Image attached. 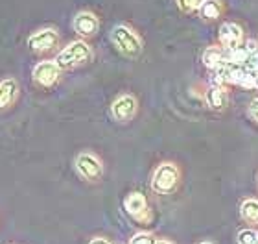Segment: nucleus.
Masks as SVG:
<instances>
[{
	"mask_svg": "<svg viewBox=\"0 0 258 244\" xmlns=\"http://www.w3.org/2000/svg\"><path fill=\"white\" fill-rule=\"evenodd\" d=\"M221 2L220 0H203V4L199 6V15L207 21H214L221 15Z\"/></svg>",
	"mask_w": 258,
	"mask_h": 244,
	"instance_id": "4468645a",
	"label": "nucleus"
},
{
	"mask_svg": "<svg viewBox=\"0 0 258 244\" xmlns=\"http://www.w3.org/2000/svg\"><path fill=\"white\" fill-rule=\"evenodd\" d=\"M201 4H203V0H177L179 10L184 11V13H192V11H198Z\"/></svg>",
	"mask_w": 258,
	"mask_h": 244,
	"instance_id": "f3484780",
	"label": "nucleus"
},
{
	"mask_svg": "<svg viewBox=\"0 0 258 244\" xmlns=\"http://www.w3.org/2000/svg\"><path fill=\"white\" fill-rule=\"evenodd\" d=\"M76 170L81 178L89 179V181H96V179L102 178L103 174V165L102 161L98 159V156L91 152H81L74 161Z\"/></svg>",
	"mask_w": 258,
	"mask_h": 244,
	"instance_id": "20e7f679",
	"label": "nucleus"
},
{
	"mask_svg": "<svg viewBox=\"0 0 258 244\" xmlns=\"http://www.w3.org/2000/svg\"><path fill=\"white\" fill-rule=\"evenodd\" d=\"M72 26H74V30L80 33V35H83V37H91V35H94V33L98 32L100 22H98V17L94 15V13L81 11V13H78V15L74 17Z\"/></svg>",
	"mask_w": 258,
	"mask_h": 244,
	"instance_id": "9d476101",
	"label": "nucleus"
},
{
	"mask_svg": "<svg viewBox=\"0 0 258 244\" xmlns=\"http://www.w3.org/2000/svg\"><path fill=\"white\" fill-rule=\"evenodd\" d=\"M179 185V168L173 163H161L153 172L151 189L157 194H170Z\"/></svg>",
	"mask_w": 258,
	"mask_h": 244,
	"instance_id": "7ed1b4c3",
	"label": "nucleus"
},
{
	"mask_svg": "<svg viewBox=\"0 0 258 244\" xmlns=\"http://www.w3.org/2000/svg\"><path fill=\"white\" fill-rule=\"evenodd\" d=\"M227 52L225 48H220V46H209V48L203 52V63L205 67H209L212 71H216L218 67H221L223 63H227Z\"/></svg>",
	"mask_w": 258,
	"mask_h": 244,
	"instance_id": "f8f14e48",
	"label": "nucleus"
},
{
	"mask_svg": "<svg viewBox=\"0 0 258 244\" xmlns=\"http://www.w3.org/2000/svg\"><path fill=\"white\" fill-rule=\"evenodd\" d=\"M205 102H207V106H209L210 109L220 111V109L225 108V104H227L225 91H223L220 85H212L209 91H207V94H205Z\"/></svg>",
	"mask_w": 258,
	"mask_h": 244,
	"instance_id": "ddd939ff",
	"label": "nucleus"
},
{
	"mask_svg": "<svg viewBox=\"0 0 258 244\" xmlns=\"http://www.w3.org/2000/svg\"><path fill=\"white\" fill-rule=\"evenodd\" d=\"M129 244H155V237L151 233H146V231H140V233L133 235Z\"/></svg>",
	"mask_w": 258,
	"mask_h": 244,
	"instance_id": "a211bd4d",
	"label": "nucleus"
},
{
	"mask_svg": "<svg viewBox=\"0 0 258 244\" xmlns=\"http://www.w3.org/2000/svg\"><path fill=\"white\" fill-rule=\"evenodd\" d=\"M236 244H258V233L254 229H242L236 235Z\"/></svg>",
	"mask_w": 258,
	"mask_h": 244,
	"instance_id": "dca6fc26",
	"label": "nucleus"
},
{
	"mask_svg": "<svg viewBox=\"0 0 258 244\" xmlns=\"http://www.w3.org/2000/svg\"><path fill=\"white\" fill-rule=\"evenodd\" d=\"M91 58H92L91 46L85 41H74V43L67 44L59 54H57L55 63L59 65V69H74V67L85 65L87 61H91Z\"/></svg>",
	"mask_w": 258,
	"mask_h": 244,
	"instance_id": "f257e3e1",
	"label": "nucleus"
},
{
	"mask_svg": "<svg viewBox=\"0 0 258 244\" xmlns=\"http://www.w3.org/2000/svg\"><path fill=\"white\" fill-rule=\"evenodd\" d=\"M155 244H173V242H172V240L161 239V240H155Z\"/></svg>",
	"mask_w": 258,
	"mask_h": 244,
	"instance_id": "412c9836",
	"label": "nucleus"
},
{
	"mask_svg": "<svg viewBox=\"0 0 258 244\" xmlns=\"http://www.w3.org/2000/svg\"><path fill=\"white\" fill-rule=\"evenodd\" d=\"M19 96V83L15 80L0 81V109H8Z\"/></svg>",
	"mask_w": 258,
	"mask_h": 244,
	"instance_id": "9b49d317",
	"label": "nucleus"
},
{
	"mask_svg": "<svg viewBox=\"0 0 258 244\" xmlns=\"http://www.w3.org/2000/svg\"><path fill=\"white\" fill-rule=\"evenodd\" d=\"M59 76L61 69L55 61H41L33 69V80L43 87H52L55 81L59 80Z\"/></svg>",
	"mask_w": 258,
	"mask_h": 244,
	"instance_id": "0eeeda50",
	"label": "nucleus"
},
{
	"mask_svg": "<svg viewBox=\"0 0 258 244\" xmlns=\"http://www.w3.org/2000/svg\"><path fill=\"white\" fill-rule=\"evenodd\" d=\"M243 30L238 26L236 22H225L220 28V43L225 50H232L242 46Z\"/></svg>",
	"mask_w": 258,
	"mask_h": 244,
	"instance_id": "1a4fd4ad",
	"label": "nucleus"
},
{
	"mask_svg": "<svg viewBox=\"0 0 258 244\" xmlns=\"http://www.w3.org/2000/svg\"><path fill=\"white\" fill-rule=\"evenodd\" d=\"M124 209L127 211L129 217H133L135 220L146 222L150 218V207H148V200L144 194L140 192H131L124 200Z\"/></svg>",
	"mask_w": 258,
	"mask_h": 244,
	"instance_id": "6e6552de",
	"label": "nucleus"
},
{
	"mask_svg": "<svg viewBox=\"0 0 258 244\" xmlns=\"http://www.w3.org/2000/svg\"><path fill=\"white\" fill-rule=\"evenodd\" d=\"M111 41L118 48V52H122L127 58H135V56H139L142 52V41H140V37L125 24H118V26L113 28Z\"/></svg>",
	"mask_w": 258,
	"mask_h": 244,
	"instance_id": "f03ea898",
	"label": "nucleus"
},
{
	"mask_svg": "<svg viewBox=\"0 0 258 244\" xmlns=\"http://www.w3.org/2000/svg\"><path fill=\"white\" fill-rule=\"evenodd\" d=\"M240 213H242L243 220H247L251 224H258V200H253V198L243 200Z\"/></svg>",
	"mask_w": 258,
	"mask_h": 244,
	"instance_id": "2eb2a0df",
	"label": "nucleus"
},
{
	"mask_svg": "<svg viewBox=\"0 0 258 244\" xmlns=\"http://www.w3.org/2000/svg\"><path fill=\"white\" fill-rule=\"evenodd\" d=\"M199 244H214V242H210V240H205V242H199Z\"/></svg>",
	"mask_w": 258,
	"mask_h": 244,
	"instance_id": "4be33fe9",
	"label": "nucleus"
},
{
	"mask_svg": "<svg viewBox=\"0 0 258 244\" xmlns=\"http://www.w3.org/2000/svg\"><path fill=\"white\" fill-rule=\"evenodd\" d=\"M59 41V33L54 28H41L37 32H33L28 37V46L35 52H44V50L54 48Z\"/></svg>",
	"mask_w": 258,
	"mask_h": 244,
	"instance_id": "39448f33",
	"label": "nucleus"
},
{
	"mask_svg": "<svg viewBox=\"0 0 258 244\" xmlns=\"http://www.w3.org/2000/svg\"><path fill=\"white\" fill-rule=\"evenodd\" d=\"M89 244H111L107 239H102V237H96V239H92Z\"/></svg>",
	"mask_w": 258,
	"mask_h": 244,
	"instance_id": "aec40b11",
	"label": "nucleus"
},
{
	"mask_svg": "<svg viewBox=\"0 0 258 244\" xmlns=\"http://www.w3.org/2000/svg\"><path fill=\"white\" fill-rule=\"evenodd\" d=\"M137 109H139L137 98L131 96V94H122V96H118L113 102L111 113H113V117L118 120V122H129V120L135 117Z\"/></svg>",
	"mask_w": 258,
	"mask_h": 244,
	"instance_id": "423d86ee",
	"label": "nucleus"
},
{
	"mask_svg": "<svg viewBox=\"0 0 258 244\" xmlns=\"http://www.w3.org/2000/svg\"><path fill=\"white\" fill-rule=\"evenodd\" d=\"M249 115H251V119H253L254 122H258V98L253 100L251 106H249Z\"/></svg>",
	"mask_w": 258,
	"mask_h": 244,
	"instance_id": "6ab92c4d",
	"label": "nucleus"
}]
</instances>
